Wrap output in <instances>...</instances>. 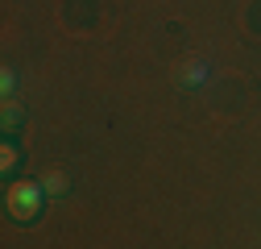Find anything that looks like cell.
<instances>
[{"mask_svg":"<svg viewBox=\"0 0 261 249\" xmlns=\"http://www.w3.org/2000/svg\"><path fill=\"white\" fill-rule=\"evenodd\" d=\"M13 87H17V71L5 67V71H0V91H5V100H13Z\"/></svg>","mask_w":261,"mask_h":249,"instance_id":"4","label":"cell"},{"mask_svg":"<svg viewBox=\"0 0 261 249\" xmlns=\"http://www.w3.org/2000/svg\"><path fill=\"white\" fill-rule=\"evenodd\" d=\"M178 79H182V83H191V87H195V83H203V79H207V62H203V58H191L187 67L178 71Z\"/></svg>","mask_w":261,"mask_h":249,"instance_id":"2","label":"cell"},{"mask_svg":"<svg viewBox=\"0 0 261 249\" xmlns=\"http://www.w3.org/2000/svg\"><path fill=\"white\" fill-rule=\"evenodd\" d=\"M13 166H17V150H13V145H5V170H13Z\"/></svg>","mask_w":261,"mask_h":249,"instance_id":"6","label":"cell"},{"mask_svg":"<svg viewBox=\"0 0 261 249\" xmlns=\"http://www.w3.org/2000/svg\"><path fill=\"white\" fill-rule=\"evenodd\" d=\"M17 120H25V112L9 100V104H5V129H17Z\"/></svg>","mask_w":261,"mask_h":249,"instance_id":"5","label":"cell"},{"mask_svg":"<svg viewBox=\"0 0 261 249\" xmlns=\"http://www.w3.org/2000/svg\"><path fill=\"white\" fill-rule=\"evenodd\" d=\"M42 187H46V195H67V175H62V170H50V175L42 179Z\"/></svg>","mask_w":261,"mask_h":249,"instance_id":"3","label":"cell"},{"mask_svg":"<svg viewBox=\"0 0 261 249\" xmlns=\"http://www.w3.org/2000/svg\"><path fill=\"white\" fill-rule=\"evenodd\" d=\"M42 195H46V187L42 183H13V191H9V212L17 216V220H34V216L42 212Z\"/></svg>","mask_w":261,"mask_h":249,"instance_id":"1","label":"cell"}]
</instances>
